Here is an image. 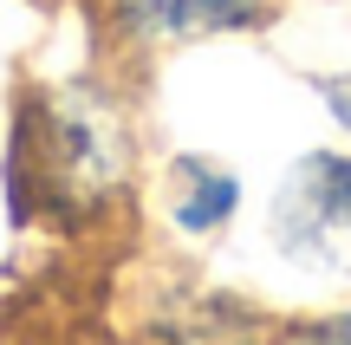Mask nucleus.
Wrapping results in <instances>:
<instances>
[{"mask_svg":"<svg viewBox=\"0 0 351 345\" xmlns=\"http://www.w3.org/2000/svg\"><path fill=\"white\" fill-rule=\"evenodd\" d=\"M274 228L293 254L351 267V156H306L280 189Z\"/></svg>","mask_w":351,"mask_h":345,"instance_id":"obj_1","label":"nucleus"},{"mask_svg":"<svg viewBox=\"0 0 351 345\" xmlns=\"http://www.w3.org/2000/svg\"><path fill=\"white\" fill-rule=\"evenodd\" d=\"M33 137V189H46V195H59L65 209L72 202H85V195H98V189H111V169H117V156H111V130L104 124H91L85 111H65V104H52L46 117H39V130H26Z\"/></svg>","mask_w":351,"mask_h":345,"instance_id":"obj_2","label":"nucleus"},{"mask_svg":"<svg viewBox=\"0 0 351 345\" xmlns=\"http://www.w3.org/2000/svg\"><path fill=\"white\" fill-rule=\"evenodd\" d=\"M267 0H117V26L150 46H182V39L247 33Z\"/></svg>","mask_w":351,"mask_h":345,"instance_id":"obj_3","label":"nucleus"},{"mask_svg":"<svg viewBox=\"0 0 351 345\" xmlns=\"http://www.w3.org/2000/svg\"><path fill=\"white\" fill-rule=\"evenodd\" d=\"M241 202V182L234 169H215V163H182V195H176V222L189 235H208L234 215Z\"/></svg>","mask_w":351,"mask_h":345,"instance_id":"obj_4","label":"nucleus"},{"mask_svg":"<svg viewBox=\"0 0 351 345\" xmlns=\"http://www.w3.org/2000/svg\"><path fill=\"white\" fill-rule=\"evenodd\" d=\"M293 345H351V320H339V326H319V333H300Z\"/></svg>","mask_w":351,"mask_h":345,"instance_id":"obj_5","label":"nucleus"}]
</instances>
